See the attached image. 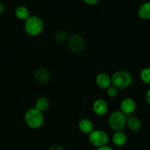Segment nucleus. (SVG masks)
I'll return each instance as SVG.
<instances>
[{
    "mask_svg": "<svg viewBox=\"0 0 150 150\" xmlns=\"http://www.w3.org/2000/svg\"><path fill=\"white\" fill-rule=\"evenodd\" d=\"M24 120L26 124L30 128L37 130V129L40 128L43 125V114L36 108H31L25 113Z\"/></svg>",
    "mask_w": 150,
    "mask_h": 150,
    "instance_id": "nucleus-1",
    "label": "nucleus"
},
{
    "mask_svg": "<svg viewBox=\"0 0 150 150\" xmlns=\"http://www.w3.org/2000/svg\"><path fill=\"white\" fill-rule=\"evenodd\" d=\"M111 85L118 89L128 88L133 83V76L127 71L118 70L111 76Z\"/></svg>",
    "mask_w": 150,
    "mask_h": 150,
    "instance_id": "nucleus-2",
    "label": "nucleus"
},
{
    "mask_svg": "<svg viewBox=\"0 0 150 150\" xmlns=\"http://www.w3.org/2000/svg\"><path fill=\"white\" fill-rule=\"evenodd\" d=\"M43 29V21L39 16H31L25 21L24 29L26 33L30 36H38L42 33Z\"/></svg>",
    "mask_w": 150,
    "mask_h": 150,
    "instance_id": "nucleus-3",
    "label": "nucleus"
},
{
    "mask_svg": "<svg viewBox=\"0 0 150 150\" xmlns=\"http://www.w3.org/2000/svg\"><path fill=\"white\" fill-rule=\"evenodd\" d=\"M127 115L121 111H116L111 113L108 118V125L114 131H122L127 125Z\"/></svg>",
    "mask_w": 150,
    "mask_h": 150,
    "instance_id": "nucleus-4",
    "label": "nucleus"
},
{
    "mask_svg": "<svg viewBox=\"0 0 150 150\" xmlns=\"http://www.w3.org/2000/svg\"><path fill=\"white\" fill-rule=\"evenodd\" d=\"M109 141L108 134L101 130H94L89 134V142L96 148L106 146Z\"/></svg>",
    "mask_w": 150,
    "mask_h": 150,
    "instance_id": "nucleus-5",
    "label": "nucleus"
},
{
    "mask_svg": "<svg viewBox=\"0 0 150 150\" xmlns=\"http://www.w3.org/2000/svg\"><path fill=\"white\" fill-rule=\"evenodd\" d=\"M68 48L73 54H80L85 47V40L83 37L78 34H74L68 38Z\"/></svg>",
    "mask_w": 150,
    "mask_h": 150,
    "instance_id": "nucleus-6",
    "label": "nucleus"
},
{
    "mask_svg": "<svg viewBox=\"0 0 150 150\" xmlns=\"http://www.w3.org/2000/svg\"><path fill=\"white\" fill-rule=\"evenodd\" d=\"M136 108V104L134 100L130 98H126L122 100L120 103V111L125 115H130Z\"/></svg>",
    "mask_w": 150,
    "mask_h": 150,
    "instance_id": "nucleus-7",
    "label": "nucleus"
},
{
    "mask_svg": "<svg viewBox=\"0 0 150 150\" xmlns=\"http://www.w3.org/2000/svg\"><path fill=\"white\" fill-rule=\"evenodd\" d=\"M92 109L95 114L98 116H104L108 111V105L105 100L103 99H98L94 102Z\"/></svg>",
    "mask_w": 150,
    "mask_h": 150,
    "instance_id": "nucleus-8",
    "label": "nucleus"
},
{
    "mask_svg": "<svg viewBox=\"0 0 150 150\" xmlns=\"http://www.w3.org/2000/svg\"><path fill=\"white\" fill-rule=\"evenodd\" d=\"M95 82L100 88L107 89L111 86V78L107 73H100L97 75Z\"/></svg>",
    "mask_w": 150,
    "mask_h": 150,
    "instance_id": "nucleus-9",
    "label": "nucleus"
},
{
    "mask_svg": "<svg viewBox=\"0 0 150 150\" xmlns=\"http://www.w3.org/2000/svg\"><path fill=\"white\" fill-rule=\"evenodd\" d=\"M35 79L39 83H46L51 79V73L47 69L39 68L35 72Z\"/></svg>",
    "mask_w": 150,
    "mask_h": 150,
    "instance_id": "nucleus-10",
    "label": "nucleus"
},
{
    "mask_svg": "<svg viewBox=\"0 0 150 150\" xmlns=\"http://www.w3.org/2000/svg\"><path fill=\"white\" fill-rule=\"evenodd\" d=\"M79 128L82 133H85V134H89L92 133L94 130V125L92 122L89 119L83 118L81 119L80 121L79 122Z\"/></svg>",
    "mask_w": 150,
    "mask_h": 150,
    "instance_id": "nucleus-11",
    "label": "nucleus"
},
{
    "mask_svg": "<svg viewBox=\"0 0 150 150\" xmlns=\"http://www.w3.org/2000/svg\"><path fill=\"white\" fill-rule=\"evenodd\" d=\"M127 142V136L123 131H117L112 136V142L115 146H123Z\"/></svg>",
    "mask_w": 150,
    "mask_h": 150,
    "instance_id": "nucleus-12",
    "label": "nucleus"
},
{
    "mask_svg": "<svg viewBox=\"0 0 150 150\" xmlns=\"http://www.w3.org/2000/svg\"><path fill=\"white\" fill-rule=\"evenodd\" d=\"M126 126L127 128L132 132L139 131L142 127V122L140 119L138 118L137 117L135 116H130L127 118V125Z\"/></svg>",
    "mask_w": 150,
    "mask_h": 150,
    "instance_id": "nucleus-13",
    "label": "nucleus"
},
{
    "mask_svg": "<svg viewBox=\"0 0 150 150\" xmlns=\"http://www.w3.org/2000/svg\"><path fill=\"white\" fill-rule=\"evenodd\" d=\"M138 14L139 17L144 20L150 19V1H145L139 7Z\"/></svg>",
    "mask_w": 150,
    "mask_h": 150,
    "instance_id": "nucleus-14",
    "label": "nucleus"
},
{
    "mask_svg": "<svg viewBox=\"0 0 150 150\" xmlns=\"http://www.w3.org/2000/svg\"><path fill=\"white\" fill-rule=\"evenodd\" d=\"M15 16L20 20L26 21L30 16L29 9L25 6H18L15 10Z\"/></svg>",
    "mask_w": 150,
    "mask_h": 150,
    "instance_id": "nucleus-15",
    "label": "nucleus"
},
{
    "mask_svg": "<svg viewBox=\"0 0 150 150\" xmlns=\"http://www.w3.org/2000/svg\"><path fill=\"white\" fill-rule=\"evenodd\" d=\"M50 105V102L48 99L45 97H40L35 102V108L41 112L45 111Z\"/></svg>",
    "mask_w": 150,
    "mask_h": 150,
    "instance_id": "nucleus-16",
    "label": "nucleus"
},
{
    "mask_svg": "<svg viewBox=\"0 0 150 150\" xmlns=\"http://www.w3.org/2000/svg\"><path fill=\"white\" fill-rule=\"evenodd\" d=\"M54 38L59 42H64L67 40L69 38V35L65 30H59L56 32Z\"/></svg>",
    "mask_w": 150,
    "mask_h": 150,
    "instance_id": "nucleus-17",
    "label": "nucleus"
},
{
    "mask_svg": "<svg viewBox=\"0 0 150 150\" xmlns=\"http://www.w3.org/2000/svg\"><path fill=\"white\" fill-rule=\"evenodd\" d=\"M140 78L144 83L150 85V67H145L141 71Z\"/></svg>",
    "mask_w": 150,
    "mask_h": 150,
    "instance_id": "nucleus-18",
    "label": "nucleus"
},
{
    "mask_svg": "<svg viewBox=\"0 0 150 150\" xmlns=\"http://www.w3.org/2000/svg\"><path fill=\"white\" fill-rule=\"evenodd\" d=\"M118 93L119 89L116 88L115 86H112V85L107 89V95L110 98H115L118 95Z\"/></svg>",
    "mask_w": 150,
    "mask_h": 150,
    "instance_id": "nucleus-19",
    "label": "nucleus"
},
{
    "mask_svg": "<svg viewBox=\"0 0 150 150\" xmlns=\"http://www.w3.org/2000/svg\"><path fill=\"white\" fill-rule=\"evenodd\" d=\"M48 150H64V147L59 144H54L50 146Z\"/></svg>",
    "mask_w": 150,
    "mask_h": 150,
    "instance_id": "nucleus-20",
    "label": "nucleus"
},
{
    "mask_svg": "<svg viewBox=\"0 0 150 150\" xmlns=\"http://www.w3.org/2000/svg\"><path fill=\"white\" fill-rule=\"evenodd\" d=\"M83 1L89 5H95L99 1V0H83Z\"/></svg>",
    "mask_w": 150,
    "mask_h": 150,
    "instance_id": "nucleus-21",
    "label": "nucleus"
},
{
    "mask_svg": "<svg viewBox=\"0 0 150 150\" xmlns=\"http://www.w3.org/2000/svg\"><path fill=\"white\" fill-rule=\"evenodd\" d=\"M145 99H146V103L150 105V89H148L147 92H146L145 95Z\"/></svg>",
    "mask_w": 150,
    "mask_h": 150,
    "instance_id": "nucleus-22",
    "label": "nucleus"
},
{
    "mask_svg": "<svg viewBox=\"0 0 150 150\" xmlns=\"http://www.w3.org/2000/svg\"><path fill=\"white\" fill-rule=\"evenodd\" d=\"M96 150H114L113 148H111V146H101V147L97 148Z\"/></svg>",
    "mask_w": 150,
    "mask_h": 150,
    "instance_id": "nucleus-23",
    "label": "nucleus"
},
{
    "mask_svg": "<svg viewBox=\"0 0 150 150\" xmlns=\"http://www.w3.org/2000/svg\"><path fill=\"white\" fill-rule=\"evenodd\" d=\"M3 10H4V7H3V4L0 1V15L3 13Z\"/></svg>",
    "mask_w": 150,
    "mask_h": 150,
    "instance_id": "nucleus-24",
    "label": "nucleus"
}]
</instances>
